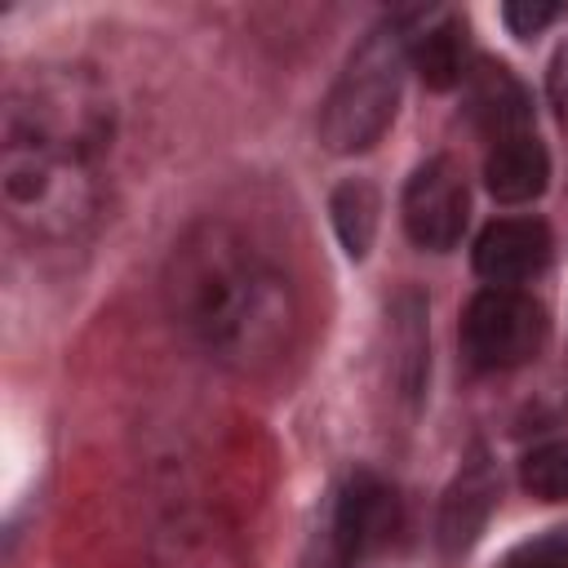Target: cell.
Here are the masks:
<instances>
[{
	"mask_svg": "<svg viewBox=\"0 0 568 568\" xmlns=\"http://www.w3.org/2000/svg\"><path fill=\"white\" fill-rule=\"evenodd\" d=\"M550 102H555L559 115H568V44L550 62Z\"/></svg>",
	"mask_w": 568,
	"mask_h": 568,
	"instance_id": "19",
	"label": "cell"
},
{
	"mask_svg": "<svg viewBox=\"0 0 568 568\" xmlns=\"http://www.w3.org/2000/svg\"><path fill=\"white\" fill-rule=\"evenodd\" d=\"M111 133L115 106L89 67H31L4 89L0 142L98 164Z\"/></svg>",
	"mask_w": 568,
	"mask_h": 568,
	"instance_id": "2",
	"label": "cell"
},
{
	"mask_svg": "<svg viewBox=\"0 0 568 568\" xmlns=\"http://www.w3.org/2000/svg\"><path fill=\"white\" fill-rule=\"evenodd\" d=\"M493 506H497V470H493V462L484 453H475L457 470L448 493H444V506H439V550L444 555H462L484 532Z\"/></svg>",
	"mask_w": 568,
	"mask_h": 568,
	"instance_id": "9",
	"label": "cell"
},
{
	"mask_svg": "<svg viewBox=\"0 0 568 568\" xmlns=\"http://www.w3.org/2000/svg\"><path fill=\"white\" fill-rule=\"evenodd\" d=\"M559 18V9L555 4H546V0H510L506 9H501V22L519 36V40H528V36H537L541 27H550Z\"/></svg>",
	"mask_w": 568,
	"mask_h": 568,
	"instance_id": "18",
	"label": "cell"
},
{
	"mask_svg": "<svg viewBox=\"0 0 568 568\" xmlns=\"http://www.w3.org/2000/svg\"><path fill=\"white\" fill-rule=\"evenodd\" d=\"M408 62L430 89H453L466 75V27L453 13H439L422 31H408Z\"/></svg>",
	"mask_w": 568,
	"mask_h": 568,
	"instance_id": "12",
	"label": "cell"
},
{
	"mask_svg": "<svg viewBox=\"0 0 568 568\" xmlns=\"http://www.w3.org/2000/svg\"><path fill=\"white\" fill-rule=\"evenodd\" d=\"M173 320L226 368L257 373L275 364L297 328V297L240 231L226 222H200L169 262Z\"/></svg>",
	"mask_w": 568,
	"mask_h": 568,
	"instance_id": "1",
	"label": "cell"
},
{
	"mask_svg": "<svg viewBox=\"0 0 568 568\" xmlns=\"http://www.w3.org/2000/svg\"><path fill=\"white\" fill-rule=\"evenodd\" d=\"M0 191H4L9 217L22 231L44 240L75 235L98 213V200H102L98 164L13 146V142H0Z\"/></svg>",
	"mask_w": 568,
	"mask_h": 568,
	"instance_id": "4",
	"label": "cell"
},
{
	"mask_svg": "<svg viewBox=\"0 0 568 568\" xmlns=\"http://www.w3.org/2000/svg\"><path fill=\"white\" fill-rule=\"evenodd\" d=\"M519 479L541 501H568V439L541 444L519 462Z\"/></svg>",
	"mask_w": 568,
	"mask_h": 568,
	"instance_id": "15",
	"label": "cell"
},
{
	"mask_svg": "<svg viewBox=\"0 0 568 568\" xmlns=\"http://www.w3.org/2000/svg\"><path fill=\"white\" fill-rule=\"evenodd\" d=\"M328 524H333L337 541L346 546L351 564H364L368 555H377L395 537V528H399V497L373 470H355L337 488V497L328 506Z\"/></svg>",
	"mask_w": 568,
	"mask_h": 568,
	"instance_id": "7",
	"label": "cell"
},
{
	"mask_svg": "<svg viewBox=\"0 0 568 568\" xmlns=\"http://www.w3.org/2000/svg\"><path fill=\"white\" fill-rule=\"evenodd\" d=\"M390 342H395V359H390L395 386L404 399H417L430 359H426V302L413 288H404L390 306Z\"/></svg>",
	"mask_w": 568,
	"mask_h": 568,
	"instance_id": "13",
	"label": "cell"
},
{
	"mask_svg": "<svg viewBox=\"0 0 568 568\" xmlns=\"http://www.w3.org/2000/svg\"><path fill=\"white\" fill-rule=\"evenodd\" d=\"M497 568H568V528H550L541 537L519 541Z\"/></svg>",
	"mask_w": 568,
	"mask_h": 568,
	"instance_id": "16",
	"label": "cell"
},
{
	"mask_svg": "<svg viewBox=\"0 0 568 568\" xmlns=\"http://www.w3.org/2000/svg\"><path fill=\"white\" fill-rule=\"evenodd\" d=\"M328 213H333V231L346 248L351 262L368 257L373 248V235H377V222H382V195L368 178H346L337 182L333 200H328Z\"/></svg>",
	"mask_w": 568,
	"mask_h": 568,
	"instance_id": "14",
	"label": "cell"
},
{
	"mask_svg": "<svg viewBox=\"0 0 568 568\" xmlns=\"http://www.w3.org/2000/svg\"><path fill=\"white\" fill-rule=\"evenodd\" d=\"M470 115L484 133H493V142L515 138L528 124V93L501 62H479L470 75Z\"/></svg>",
	"mask_w": 568,
	"mask_h": 568,
	"instance_id": "11",
	"label": "cell"
},
{
	"mask_svg": "<svg viewBox=\"0 0 568 568\" xmlns=\"http://www.w3.org/2000/svg\"><path fill=\"white\" fill-rule=\"evenodd\" d=\"M484 182L501 204H528L550 182V155L532 133L501 138L484 160Z\"/></svg>",
	"mask_w": 568,
	"mask_h": 568,
	"instance_id": "10",
	"label": "cell"
},
{
	"mask_svg": "<svg viewBox=\"0 0 568 568\" xmlns=\"http://www.w3.org/2000/svg\"><path fill=\"white\" fill-rule=\"evenodd\" d=\"M408 67V27L404 18L377 22L346 58L342 75L333 80L320 106V142L333 155L368 151L399 106V84Z\"/></svg>",
	"mask_w": 568,
	"mask_h": 568,
	"instance_id": "3",
	"label": "cell"
},
{
	"mask_svg": "<svg viewBox=\"0 0 568 568\" xmlns=\"http://www.w3.org/2000/svg\"><path fill=\"white\" fill-rule=\"evenodd\" d=\"M404 231L417 248L430 253H448L462 231H466V182L462 169L448 155L426 160L422 169H413L408 186H404Z\"/></svg>",
	"mask_w": 568,
	"mask_h": 568,
	"instance_id": "6",
	"label": "cell"
},
{
	"mask_svg": "<svg viewBox=\"0 0 568 568\" xmlns=\"http://www.w3.org/2000/svg\"><path fill=\"white\" fill-rule=\"evenodd\" d=\"M297 568H355L351 564V555H346V546L337 541V532H333V524L324 519L315 532H311V541H306V550H302V559H297Z\"/></svg>",
	"mask_w": 568,
	"mask_h": 568,
	"instance_id": "17",
	"label": "cell"
},
{
	"mask_svg": "<svg viewBox=\"0 0 568 568\" xmlns=\"http://www.w3.org/2000/svg\"><path fill=\"white\" fill-rule=\"evenodd\" d=\"M550 262V231L537 217H497L475 240V271L488 288H515Z\"/></svg>",
	"mask_w": 568,
	"mask_h": 568,
	"instance_id": "8",
	"label": "cell"
},
{
	"mask_svg": "<svg viewBox=\"0 0 568 568\" xmlns=\"http://www.w3.org/2000/svg\"><path fill=\"white\" fill-rule=\"evenodd\" d=\"M546 342V311L519 288H479L462 315V346L475 368H519Z\"/></svg>",
	"mask_w": 568,
	"mask_h": 568,
	"instance_id": "5",
	"label": "cell"
}]
</instances>
